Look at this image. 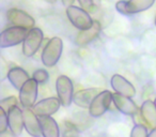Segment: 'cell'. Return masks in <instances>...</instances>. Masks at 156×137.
I'll list each match as a JSON object with an SVG mask.
<instances>
[{
	"label": "cell",
	"instance_id": "6da1fadb",
	"mask_svg": "<svg viewBox=\"0 0 156 137\" xmlns=\"http://www.w3.org/2000/svg\"><path fill=\"white\" fill-rule=\"evenodd\" d=\"M63 50V42L60 38L55 37L48 41L41 55V60L45 67H51L60 60Z\"/></svg>",
	"mask_w": 156,
	"mask_h": 137
},
{
	"label": "cell",
	"instance_id": "7a4b0ae2",
	"mask_svg": "<svg viewBox=\"0 0 156 137\" xmlns=\"http://www.w3.org/2000/svg\"><path fill=\"white\" fill-rule=\"evenodd\" d=\"M65 12H66V16L69 20L78 30H85V29L90 28L94 23V20L90 16L89 12L86 11L81 7L69 5L66 8Z\"/></svg>",
	"mask_w": 156,
	"mask_h": 137
},
{
	"label": "cell",
	"instance_id": "3957f363",
	"mask_svg": "<svg viewBox=\"0 0 156 137\" xmlns=\"http://www.w3.org/2000/svg\"><path fill=\"white\" fill-rule=\"evenodd\" d=\"M28 29L18 26H12L5 29L0 34V47H12L23 43L28 34Z\"/></svg>",
	"mask_w": 156,
	"mask_h": 137
},
{
	"label": "cell",
	"instance_id": "277c9868",
	"mask_svg": "<svg viewBox=\"0 0 156 137\" xmlns=\"http://www.w3.org/2000/svg\"><path fill=\"white\" fill-rule=\"evenodd\" d=\"M154 3L155 0H120L115 5V9L123 15H132L147 11Z\"/></svg>",
	"mask_w": 156,
	"mask_h": 137
},
{
	"label": "cell",
	"instance_id": "5b68a950",
	"mask_svg": "<svg viewBox=\"0 0 156 137\" xmlns=\"http://www.w3.org/2000/svg\"><path fill=\"white\" fill-rule=\"evenodd\" d=\"M44 40V33L40 28L30 29L28 31L26 39L23 42V54L25 57H32L33 55L37 54L39 48L41 47V44Z\"/></svg>",
	"mask_w": 156,
	"mask_h": 137
},
{
	"label": "cell",
	"instance_id": "8992f818",
	"mask_svg": "<svg viewBox=\"0 0 156 137\" xmlns=\"http://www.w3.org/2000/svg\"><path fill=\"white\" fill-rule=\"evenodd\" d=\"M111 103H113L112 93L108 90H103L93 99L89 107V114L94 118L101 117L108 110Z\"/></svg>",
	"mask_w": 156,
	"mask_h": 137
},
{
	"label": "cell",
	"instance_id": "52a82bcc",
	"mask_svg": "<svg viewBox=\"0 0 156 137\" xmlns=\"http://www.w3.org/2000/svg\"><path fill=\"white\" fill-rule=\"evenodd\" d=\"M56 90L62 106L69 107L74 98V86L72 81L65 75H60L56 81Z\"/></svg>",
	"mask_w": 156,
	"mask_h": 137
},
{
	"label": "cell",
	"instance_id": "ba28073f",
	"mask_svg": "<svg viewBox=\"0 0 156 137\" xmlns=\"http://www.w3.org/2000/svg\"><path fill=\"white\" fill-rule=\"evenodd\" d=\"M37 83L34 78H29L20 90V103L24 108L34 106L37 98Z\"/></svg>",
	"mask_w": 156,
	"mask_h": 137
},
{
	"label": "cell",
	"instance_id": "9c48e42d",
	"mask_svg": "<svg viewBox=\"0 0 156 137\" xmlns=\"http://www.w3.org/2000/svg\"><path fill=\"white\" fill-rule=\"evenodd\" d=\"M7 20L12 26L23 27V28H26L28 30L34 28L35 26V20L32 16L29 15L23 10L16 9V8H12V9L8 10Z\"/></svg>",
	"mask_w": 156,
	"mask_h": 137
},
{
	"label": "cell",
	"instance_id": "30bf717a",
	"mask_svg": "<svg viewBox=\"0 0 156 137\" xmlns=\"http://www.w3.org/2000/svg\"><path fill=\"white\" fill-rule=\"evenodd\" d=\"M112 99L113 104L117 107V109L120 113L124 114V115L135 116L140 111L137 104L129 96H123V94L118 93V92H115V93H112Z\"/></svg>",
	"mask_w": 156,
	"mask_h": 137
},
{
	"label": "cell",
	"instance_id": "8fae6325",
	"mask_svg": "<svg viewBox=\"0 0 156 137\" xmlns=\"http://www.w3.org/2000/svg\"><path fill=\"white\" fill-rule=\"evenodd\" d=\"M61 105L62 104L59 98L51 96V98L43 99L40 102L35 103L32 109L37 116H51L59 110Z\"/></svg>",
	"mask_w": 156,
	"mask_h": 137
},
{
	"label": "cell",
	"instance_id": "7c38bea8",
	"mask_svg": "<svg viewBox=\"0 0 156 137\" xmlns=\"http://www.w3.org/2000/svg\"><path fill=\"white\" fill-rule=\"evenodd\" d=\"M8 120H9V128L13 136H18L23 133L25 128L24 125V116L23 110L18 107V105L12 107L8 111Z\"/></svg>",
	"mask_w": 156,
	"mask_h": 137
},
{
	"label": "cell",
	"instance_id": "4fadbf2b",
	"mask_svg": "<svg viewBox=\"0 0 156 137\" xmlns=\"http://www.w3.org/2000/svg\"><path fill=\"white\" fill-rule=\"evenodd\" d=\"M110 85L111 88L115 90V92L129 96V98H133V96H136V89L133 86V84L120 74H115L111 77Z\"/></svg>",
	"mask_w": 156,
	"mask_h": 137
},
{
	"label": "cell",
	"instance_id": "5bb4252c",
	"mask_svg": "<svg viewBox=\"0 0 156 137\" xmlns=\"http://www.w3.org/2000/svg\"><path fill=\"white\" fill-rule=\"evenodd\" d=\"M24 116V125L26 131L31 136H40L42 135L41 123H40L39 116L31 108H25L23 110Z\"/></svg>",
	"mask_w": 156,
	"mask_h": 137
},
{
	"label": "cell",
	"instance_id": "9a60e30c",
	"mask_svg": "<svg viewBox=\"0 0 156 137\" xmlns=\"http://www.w3.org/2000/svg\"><path fill=\"white\" fill-rule=\"evenodd\" d=\"M101 31H102V26H101L100 22L94 20L93 25L90 28L85 29V30H79V32H78L77 37L75 39L76 44L79 46H85L92 43L94 40L98 39Z\"/></svg>",
	"mask_w": 156,
	"mask_h": 137
},
{
	"label": "cell",
	"instance_id": "2e32d148",
	"mask_svg": "<svg viewBox=\"0 0 156 137\" xmlns=\"http://www.w3.org/2000/svg\"><path fill=\"white\" fill-rule=\"evenodd\" d=\"M100 93V90L96 88H88L83 89L74 93L73 102L76 106H79L81 108H89L93 99Z\"/></svg>",
	"mask_w": 156,
	"mask_h": 137
},
{
	"label": "cell",
	"instance_id": "e0dca14e",
	"mask_svg": "<svg viewBox=\"0 0 156 137\" xmlns=\"http://www.w3.org/2000/svg\"><path fill=\"white\" fill-rule=\"evenodd\" d=\"M140 115L142 120L145 122L147 128H156V104L153 101L147 100L142 103L140 107Z\"/></svg>",
	"mask_w": 156,
	"mask_h": 137
},
{
	"label": "cell",
	"instance_id": "ac0fdd59",
	"mask_svg": "<svg viewBox=\"0 0 156 137\" xmlns=\"http://www.w3.org/2000/svg\"><path fill=\"white\" fill-rule=\"evenodd\" d=\"M39 119L44 137H58L60 135V128L51 116H39Z\"/></svg>",
	"mask_w": 156,
	"mask_h": 137
},
{
	"label": "cell",
	"instance_id": "d6986e66",
	"mask_svg": "<svg viewBox=\"0 0 156 137\" xmlns=\"http://www.w3.org/2000/svg\"><path fill=\"white\" fill-rule=\"evenodd\" d=\"M30 78L29 77V74L20 67H12L11 70L8 72V79L11 83V85L15 88L16 90L20 91V88L23 87L25 83H26L28 79Z\"/></svg>",
	"mask_w": 156,
	"mask_h": 137
},
{
	"label": "cell",
	"instance_id": "ffe728a7",
	"mask_svg": "<svg viewBox=\"0 0 156 137\" xmlns=\"http://www.w3.org/2000/svg\"><path fill=\"white\" fill-rule=\"evenodd\" d=\"M149 136V132H147V125L143 124H135L133 128L132 132H130V137H147Z\"/></svg>",
	"mask_w": 156,
	"mask_h": 137
},
{
	"label": "cell",
	"instance_id": "44dd1931",
	"mask_svg": "<svg viewBox=\"0 0 156 137\" xmlns=\"http://www.w3.org/2000/svg\"><path fill=\"white\" fill-rule=\"evenodd\" d=\"M17 103H18L17 98H15V96H8V98L2 99V100L0 101V107L8 113L12 107L16 106Z\"/></svg>",
	"mask_w": 156,
	"mask_h": 137
},
{
	"label": "cell",
	"instance_id": "7402d4cb",
	"mask_svg": "<svg viewBox=\"0 0 156 137\" xmlns=\"http://www.w3.org/2000/svg\"><path fill=\"white\" fill-rule=\"evenodd\" d=\"M9 128V120H8V113L0 107V135L5 133Z\"/></svg>",
	"mask_w": 156,
	"mask_h": 137
},
{
	"label": "cell",
	"instance_id": "603a6c76",
	"mask_svg": "<svg viewBox=\"0 0 156 137\" xmlns=\"http://www.w3.org/2000/svg\"><path fill=\"white\" fill-rule=\"evenodd\" d=\"M32 78H34L39 84H45L49 79V74L44 69H39L32 75Z\"/></svg>",
	"mask_w": 156,
	"mask_h": 137
},
{
	"label": "cell",
	"instance_id": "cb8c5ba5",
	"mask_svg": "<svg viewBox=\"0 0 156 137\" xmlns=\"http://www.w3.org/2000/svg\"><path fill=\"white\" fill-rule=\"evenodd\" d=\"M62 128H63V133H62L63 136H76V135H78V131L76 128V126L69 121L63 122Z\"/></svg>",
	"mask_w": 156,
	"mask_h": 137
},
{
	"label": "cell",
	"instance_id": "d4e9b609",
	"mask_svg": "<svg viewBox=\"0 0 156 137\" xmlns=\"http://www.w3.org/2000/svg\"><path fill=\"white\" fill-rule=\"evenodd\" d=\"M81 8L88 11L89 13H94L96 11V5L94 0H77Z\"/></svg>",
	"mask_w": 156,
	"mask_h": 137
},
{
	"label": "cell",
	"instance_id": "484cf974",
	"mask_svg": "<svg viewBox=\"0 0 156 137\" xmlns=\"http://www.w3.org/2000/svg\"><path fill=\"white\" fill-rule=\"evenodd\" d=\"M61 2H62V5L65 8H67L69 5H73V3L75 2V0H61Z\"/></svg>",
	"mask_w": 156,
	"mask_h": 137
},
{
	"label": "cell",
	"instance_id": "4316f807",
	"mask_svg": "<svg viewBox=\"0 0 156 137\" xmlns=\"http://www.w3.org/2000/svg\"><path fill=\"white\" fill-rule=\"evenodd\" d=\"M149 137H156V128L152 130V132L149 133Z\"/></svg>",
	"mask_w": 156,
	"mask_h": 137
},
{
	"label": "cell",
	"instance_id": "83f0119b",
	"mask_svg": "<svg viewBox=\"0 0 156 137\" xmlns=\"http://www.w3.org/2000/svg\"><path fill=\"white\" fill-rule=\"evenodd\" d=\"M44 1H45V2H47V3H50V5H55L58 0H44Z\"/></svg>",
	"mask_w": 156,
	"mask_h": 137
},
{
	"label": "cell",
	"instance_id": "f1b7e54d",
	"mask_svg": "<svg viewBox=\"0 0 156 137\" xmlns=\"http://www.w3.org/2000/svg\"><path fill=\"white\" fill-rule=\"evenodd\" d=\"M155 26H156V17H155Z\"/></svg>",
	"mask_w": 156,
	"mask_h": 137
},
{
	"label": "cell",
	"instance_id": "f546056e",
	"mask_svg": "<svg viewBox=\"0 0 156 137\" xmlns=\"http://www.w3.org/2000/svg\"><path fill=\"white\" fill-rule=\"evenodd\" d=\"M154 102H155V104H156V99H155V101H154Z\"/></svg>",
	"mask_w": 156,
	"mask_h": 137
}]
</instances>
